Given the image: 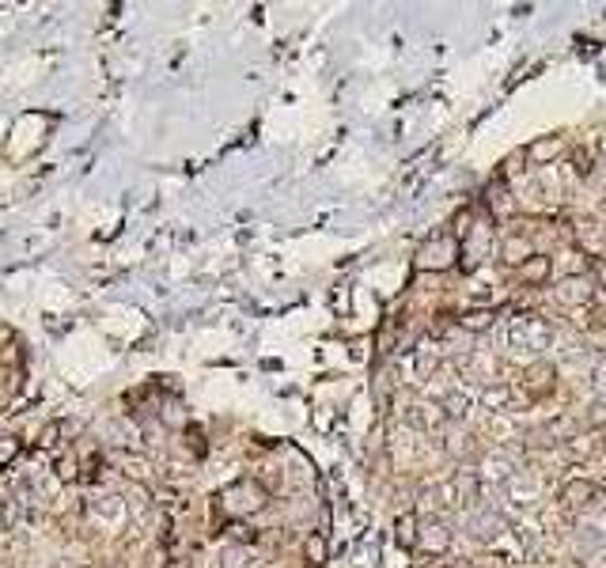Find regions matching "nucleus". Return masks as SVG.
<instances>
[{"mask_svg":"<svg viewBox=\"0 0 606 568\" xmlns=\"http://www.w3.org/2000/svg\"><path fill=\"white\" fill-rule=\"evenodd\" d=\"M394 538H398V545H413V538H417V516L413 511L398 516V523H394Z\"/></svg>","mask_w":606,"mask_h":568,"instance_id":"1a4fd4ad","label":"nucleus"},{"mask_svg":"<svg viewBox=\"0 0 606 568\" xmlns=\"http://www.w3.org/2000/svg\"><path fill=\"white\" fill-rule=\"evenodd\" d=\"M485 482H512L508 458H489V462H485Z\"/></svg>","mask_w":606,"mask_h":568,"instance_id":"ddd939ff","label":"nucleus"},{"mask_svg":"<svg viewBox=\"0 0 606 568\" xmlns=\"http://www.w3.org/2000/svg\"><path fill=\"white\" fill-rule=\"evenodd\" d=\"M239 557H242V550H228V553H224V568H242Z\"/></svg>","mask_w":606,"mask_h":568,"instance_id":"a211bd4d","label":"nucleus"},{"mask_svg":"<svg viewBox=\"0 0 606 568\" xmlns=\"http://www.w3.org/2000/svg\"><path fill=\"white\" fill-rule=\"evenodd\" d=\"M459 413H466V402H459V398H447V417H459Z\"/></svg>","mask_w":606,"mask_h":568,"instance_id":"6ab92c4d","label":"nucleus"},{"mask_svg":"<svg viewBox=\"0 0 606 568\" xmlns=\"http://www.w3.org/2000/svg\"><path fill=\"white\" fill-rule=\"evenodd\" d=\"M0 360H4V364H19V360H23V353H19V345H8L4 353H0Z\"/></svg>","mask_w":606,"mask_h":568,"instance_id":"f3484780","label":"nucleus"},{"mask_svg":"<svg viewBox=\"0 0 606 568\" xmlns=\"http://www.w3.org/2000/svg\"><path fill=\"white\" fill-rule=\"evenodd\" d=\"M459 322H462V330L481 334V330H489V326H493V311H466Z\"/></svg>","mask_w":606,"mask_h":568,"instance_id":"9b49d317","label":"nucleus"},{"mask_svg":"<svg viewBox=\"0 0 606 568\" xmlns=\"http://www.w3.org/2000/svg\"><path fill=\"white\" fill-rule=\"evenodd\" d=\"M520 273H523V280H531V284H538V280H546V273H549V258H542V254H534L531 261H523V266H520Z\"/></svg>","mask_w":606,"mask_h":568,"instance_id":"9d476101","label":"nucleus"},{"mask_svg":"<svg viewBox=\"0 0 606 568\" xmlns=\"http://www.w3.org/2000/svg\"><path fill=\"white\" fill-rule=\"evenodd\" d=\"M504 261H508V266H523V261H531L534 254H531V243H527L523 235H508V243H504Z\"/></svg>","mask_w":606,"mask_h":568,"instance_id":"423d86ee","label":"nucleus"},{"mask_svg":"<svg viewBox=\"0 0 606 568\" xmlns=\"http://www.w3.org/2000/svg\"><path fill=\"white\" fill-rule=\"evenodd\" d=\"M216 500H220V508H224L228 516H250V511L266 508V489H262L258 482H235V485H228Z\"/></svg>","mask_w":606,"mask_h":568,"instance_id":"f257e3e1","label":"nucleus"},{"mask_svg":"<svg viewBox=\"0 0 606 568\" xmlns=\"http://www.w3.org/2000/svg\"><path fill=\"white\" fill-rule=\"evenodd\" d=\"M307 561H311V564H326V538H322V534H311V538H307Z\"/></svg>","mask_w":606,"mask_h":568,"instance_id":"4468645a","label":"nucleus"},{"mask_svg":"<svg viewBox=\"0 0 606 568\" xmlns=\"http://www.w3.org/2000/svg\"><path fill=\"white\" fill-rule=\"evenodd\" d=\"M508 402V390L497 387V390H485V406H504Z\"/></svg>","mask_w":606,"mask_h":568,"instance_id":"dca6fc26","label":"nucleus"},{"mask_svg":"<svg viewBox=\"0 0 606 568\" xmlns=\"http://www.w3.org/2000/svg\"><path fill=\"white\" fill-rule=\"evenodd\" d=\"M57 436H61L57 421H50L46 428H42V440H38V447H53V443H57Z\"/></svg>","mask_w":606,"mask_h":568,"instance_id":"2eb2a0df","label":"nucleus"},{"mask_svg":"<svg viewBox=\"0 0 606 568\" xmlns=\"http://www.w3.org/2000/svg\"><path fill=\"white\" fill-rule=\"evenodd\" d=\"M53 477H57L61 485H69V482H76L80 477V458H76V451H64V455H57L53 458Z\"/></svg>","mask_w":606,"mask_h":568,"instance_id":"20e7f679","label":"nucleus"},{"mask_svg":"<svg viewBox=\"0 0 606 568\" xmlns=\"http://www.w3.org/2000/svg\"><path fill=\"white\" fill-rule=\"evenodd\" d=\"M557 140L554 137H542V140H534V144L531 148H527V159H531V163H546V159H554L557 156Z\"/></svg>","mask_w":606,"mask_h":568,"instance_id":"6e6552de","label":"nucleus"},{"mask_svg":"<svg viewBox=\"0 0 606 568\" xmlns=\"http://www.w3.org/2000/svg\"><path fill=\"white\" fill-rule=\"evenodd\" d=\"M557 300L561 303H588L591 300V284L583 277H565L557 284Z\"/></svg>","mask_w":606,"mask_h":568,"instance_id":"7ed1b4c3","label":"nucleus"},{"mask_svg":"<svg viewBox=\"0 0 606 568\" xmlns=\"http://www.w3.org/2000/svg\"><path fill=\"white\" fill-rule=\"evenodd\" d=\"M428 368H436V356H421V360H417V371H421V375H428Z\"/></svg>","mask_w":606,"mask_h":568,"instance_id":"aec40b11","label":"nucleus"},{"mask_svg":"<svg viewBox=\"0 0 606 568\" xmlns=\"http://www.w3.org/2000/svg\"><path fill=\"white\" fill-rule=\"evenodd\" d=\"M421 542H425L432 553H444L447 545H451V530L444 527V523H428V527H425V534H421Z\"/></svg>","mask_w":606,"mask_h":568,"instance_id":"0eeeda50","label":"nucleus"},{"mask_svg":"<svg viewBox=\"0 0 606 568\" xmlns=\"http://www.w3.org/2000/svg\"><path fill=\"white\" fill-rule=\"evenodd\" d=\"M167 568H186V564H182V561H171V564H167Z\"/></svg>","mask_w":606,"mask_h":568,"instance_id":"4be33fe9","label":"nucleus"},{"mask_svg":"<svg viewBox=\"0 0 606 568\" xmlns=\"http://www.w3.org/2000/svg\"><path fill=\"white\" fill-rule=\"evenodd\" d=\"M470 530H473V538H481V542L497 538V534H500V516H493V511H478V516H470Z\"/></svg>","mask_w":606,"mask_h":568,"instance_id":"39448f33","label":"nucleus"},{"mask_svg":"<svg viewBox=\"0 0 606 568\" xmlns=\"http://www.w3.org/2000/svg\"><path fill=\"white\" fill-rule=\"evenodd\" d=\"M602 493H599V489H595L591 482H580V477H576V482H568L565 489H561V500H565V508H572V511H580V508H591L595 504V500H599Z\"/></svg>","mask_w":606,"mask_h":568,"instance_id":"f03ea898","label":"nucleus"},{"mask_svg":"<svg viewBox=\"0 0 606 568\" xmlns=\"http://www.w3.org/2000/svg\"><path fill=\"white\" fill-rule=\"evenodd\" d=\"M23 451V443H19V436H0V470H8Z\"/></svg>","mask_w":606,"mask_h":568,"instance_id":"f8f14e48","label":"nucleus"},{"mask_svg":"<svg viewBox=\"0 0 606 568\" xmlns=\"http://www.w3.org/2000/svg\"><path fill=\"white\" fill-rule=\"evenodd\" d=\"M595 387H599L602 394H606V368H599V371H595Z\"/></svg>","mask_w":606,"mask_h":568,"instance_id":"412c9836","label":"nucleus"}]
</instances>
